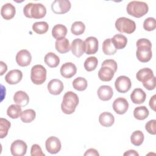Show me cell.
<instances>
[{"label": "cell", "mask_w": 156, "mask_h": 156, "mask_svg": "<svg viewBox=\"0 0 156 156\" xmlns=\"http://www.w3.org/2000/svg\"><path fill=\"white\" fill-rule=\"evenodd\" d=\"M99 122L102 126L109 127L113 124L115 122V118L111 113L104 112L99 115Z\"/></svg>", "instance_id": "obj_24"}, {"label": "cell", "mask_w": 156, "mask_h": 156, "mask_svg": "<svg viewBox=\"0 0 156 156\" xmlns=\"http://www.w3.org/2000/svg\"><path fill=\"white\" fill-rule=\"evenodd\" d=\"M107 66L108 67H110L112 69H113L114 70L115 72H116L117 71V68H118V65H117V63L116 62L115 60H113V59H107L104 60L102 63L101 64V66Z\"/></svg>", "instance_id": "obj_42"}, {"label": "cell", "mask_w": 156, "mask_h": 156, "mask_svg": "<svg viewBox=\"0 0 156 156\" xmlns=\"http://www.w3.org/2000/svg\"><path fill=\"white\" fill-rule=\"evenodd\" d=\"M124 155H129V156H138V153L135 150H129L127 152L124 153Z\"/></svg>", "instance_id": "obj_47"}, {"label": "cell", "mask_w": 156, "mask_h": 156, "mask_svg": "<svg viewBox=\"0 0 156 156\" xmlns=\"http://www.w3.org/2000/svg\"><path fill=\"white\" fill-rule=\"evenodd\" d=\"M78 96L73 91H67L63 97L61 104L62 112L66 115H70L74 112L76 107L79 104Z\"/></svg>", "instance_id": "obj_2"}, {"label": "cell", "mask_w": 156, "mask_h": 156, "mask_svg": "<svg viewBox=\"0 0 156 156\" xmlns=\"http://www.w3.org/2000/svg\"><path fill=\"white\" fill-rule=\"evenodd\" d=\"M0 64H1V73H0V75L2 76L7 71V66L2 61L0 62Z\"/></svg>", "instance_id": "obj_46"}, {"label": "cell", "mask_w": 156, "mask_h": 156, "mask_svg": "<svg viewBox=\"0 0 156 156\" xmlns=\"http://www.w3.org/2000/svg\"><path fill=\"white\" fill-rule=\"evenodd\" d=\"M111 41L116 49H124L127 43V39L122 34H116L111 38Z\"/></svg>", "instance_id": "obj_26"}, {"label": "cell", "mask_w": 156, "mask_h": 156, "mask_svg": "<svg viewBox=\"0 0 156 156\" xmlns=\"http://www.w3.org/2000/svg\"><path fill=\"white\" fill-rule=\"evenodd\" d=\"M22 113L21 107L18 104H12L7 110V115L12 119L18 118Z\"/></svg>", "instance_id": "obj_30"}, {"label": "cell", "mask_w": 156, "mask_h": 156, "mask_svg": "<svg viewBox=\"0 0 156 156\" xmlns=\"http://www.w3.org/2000/svg\"><path fill=\"white\" fill-rule=\"evenodd\" d=\"M85 30V26L82 21H75L71 26V31L75 35L82 34Z\"/></svg>", "instance_id": "obj_38"}, {"label": "cell", "mask_w": 156, "mask_h": 156, "mask_svg": "<svg viewBox=\"0 0 156 156\" xmlns=\"http://www.w3.org/2000/svg\"><path fill=\"white\" fill-rule=\"evenodd\" d=\"M71 50L73 54L76 57H81L85 52V42L80 38L74 39L71 43Z\"/></svg>", "instance_id": "obj_13"}, {"label": "cell", "mask_w": 156, "mask_h": 156, "mask_svg": "<svg viewBox=\"0 0 156 156\" xmlns=\"http://www.w3.org/2000/svg\"><path fill=\"white\" fill-rule=\"evenodd\" d=\"M85 156L87 155H91V156H99V154L98 153V151L93 148H90L88 149L84 154Z\"/></svg>", "instance_id": "obj_44"}, {"label": "cell", "mask_w": 156, "mask_h": 156, "mask_svg": "<svg viewBox=\"0 0 156 156\" xmlns=\"http://www.w3.org/2000/svg\"><path fill=\"white\" fill-rule=\"evenodd\" d=\"M85 44V52L88 55L94 54L97 52L99 48V42L94 37H89L84 41Z\"/></svg>", "instance_id": "obj_15"}, {"label": "cell", "mask_w": 156, "mask_h": 156, "mask_svg": "<svg viewBox=\"0 0 156 156\" xmlns=\"http://www.w3.org/2000/svg\"><path fill=\"white\" fill-rule=\"evenodd\" d=\"M143 28L147 31H152L156 28V21L155 18L149 17L143 23Z\"/></svg>", "instance_id": "obj_39"}, {"label": "cell", "mask_w": 156, "mask_h": 156, "mask_svg": "<svg viewBox=\"0 0 156 156\" xmlns=\"http://www.w3.org/2000/svg\"><path fill=\"white\" fill-rule=\"evenodd\" d=\"M15 13V7L11 3H6L4 4L1 9V15L2 17L6 20H10L13 18Z\"/></svg>", "instance_id": "obj_19"}, {"label": "cell", "mask_w": 156, "mask_h": 156, "mask_svg": "<svg viewBox=\"0 0 156 156\" xmlns=\"http://www.w3.org/2000/svg\"><path fill=\"white\" fill-rule=\"evenodd\" d=\"M98 65V60L96 57L91 56L88 57L83 64L84 68L87 71H92L94 70Z\"/></svg>", "instance_id": "obj_36"}, {"label": "cell", "mask_w": 156, "mask_h": 156, "mask_svg": "<svg viewBox=\"0 0 156 156\" xmlns=\"http://www.w3.org/2000/svg\"><path fill=\"white\" fill-rule=\"evenodd\" d=\"M31 156H44L45 154L43 152L41 147L37 144H34L32 146L30 149Z\"/></svg>", "instance_id": "obj_41"}, {"label": "cell", "mask_w": 156, "mask_h": 156, "mask_svg": "<svg viewBox=\"0 0 156 156\" xmlns=\"http://www.w3.org/2000/svg\"><path fill=\"white\" fill-rule=\"evenodd\" d=\"M132 83L130 79L126 76H119L115 82L116 90L121 93H125L129 91L131 88Z\"/></svg>", "instance_id": "obj_8"}, {"label": "cell", "mask_w": 156, "mask_h": 156, "mask_svg": "<svg viewBox=\"0 0 156 156\" xmlns=\"http://www.w3.org/2000/svg\"><path fill=\"white\" fill-rule=\"evenodd\" d=\"M144 87L148 90H152L155 88V77L154 76L149 81L143 83Z\"/></svg>", "instance_id": "obj_43"}, {"label": "cell", "mask_w": 156, "mask_h": 156, "mask_svg": "<svg viewBox=\"0 0 156 156\" xmlns=\"http://www.w3.org/2000/svg\"><path fill=\"white\" fill-rule=\"evenodd\" d=\"M155 97H156V95L154 94V95L150 99L149 103L150 107H151L154 111L155 110Z\"/></svg>", "instance_id": "obj_45"}, {"label": "cell", "mask_w": 156, "mask_h": 156, "mask_svg": "<svg viewBox=\"0 0 156 156\" xmlns=\"http://www.w3.org/2000/svg\"><path fill=\"white\" fill-rule=\"evenodd\" d=\"M27 146L26 143L21 140L13 141L10 146L11 154L13 156H23L26 154Z\"/></svg>", "instance_id": "obj_9"}, {"label": "cell", "mask_w": 156, "mask_h": 156, "mask_svg": "<svg viewBox=\"0 0 156 156\" xmlns=\"http://www.w3.org/2000/svg\"><path fill=\"white\" fill-rule=\"evenodd\" d=\"M112 107L117 114L123 115L129 108V102L124 98H118L113 101Z\"/></svg>", "instance_id": "obj_12"}, {"label": "cell", "mask_w": 156, "mask_h": 156, "mask_svg": "<svg viewBox=\"0 0 156 156\" xmlns=\"http://www.w3.org/2000/svg\"><path fill=\"white\" fill-rule=\"evenodd\" d=\"M71 4L68 0H55L51 5V9L56 14H64L69 11Z\"/></svg>", "instance_id": "obj_7"}, {"label": "cell", "mask_w": 156, "mask_h": 156, "mask_svg": "<svg viewBox=\"0 0 156 156\" xmlns=\"http://www.w3.org/2000/svg\"><path fill=\"white\" fill-rule=\"evenodd\" d=\"M49 29L48 24L45 21L35 22L32 25L33 30L38 34H43L48 32Z\"/></svg>", "instance_id": "obj_34"}, {"label": "cell", "mask_w": 156, "mask_h": 156, "mask_svg": "<svg viewBox=\"0 0 156 156\" xmlns=\"http://www.w3.org/2000/svg\"><path fill=\"white\" fill-rule=\"evenodd\" d=\"M116 49L113 44L111 38L105 39L102 43V51L105 55H114L116 52Z\"/></svg>", "instance_id": "obj_31"}, {"label": "cell", "mask_w": 156, "mask_h": 156, "mask_svg": "<svg viewBox=\"0 0 156 156\" xmlns=\"http://www.w3.org/2000/svg\"><path fill=\"white\" fill-rule=\"evenodd\" d=\"M23 13L26 17L40 19L45 16L46 9L41 3H28L23 8Z\"/></svg>", "instance_id": "obj_3"}, {"label": "cell", "mask_w": 156, "mask_h": 156, "mask_svg": "<svg viewBox=\"0 0 156 156\" xmlns=\"http://www.w3.org/2000/svg\"><path fill=\"white\" fill-rule=\"evenodd\" d=\"M56 50L60 54H65L71 50L69 40L66 38L56 40L55 43Z\"/></svg>", "instance_id": "obj_27"}, {"label": "cell", "mask_w": 156, "mask_h": 156, "mask_svg": "<svg viewBox=\"0 0 156 156\" xmlns=\"http://www.w3.org/2000/svg\"><path fill=\"white\" fill-rule=\"evenodd\" d=\"M67 28L63 24L55 25L52 30V35L57 40L65 38L67 34Z\"/></svg>", "instance_id": "obj_25"}, {"label": "cell", "mask_w": 156, "mask_h": 156, "mask_svg": "<svg viewBox=\"0 0 156 156\" xmlns=\"http://www.w3.org/2000/svg\"><path fill=\"white\" fill-rule=\"evenodd\" d=\"M44 63L50 68H55L60 63L59 57L54 52H48L44 56Z\"/></svg>", "instance_id": "obj_28"}, {"label": "cell", "mask_w": 156, "mask_h": 156, "mask_svg": "<svg viewBox=\"0 0 156 156\" xmlns=\"http://www.w3.org/2000/svg\"><path fill=\"white\" fill-rule=\"evenodd\" d=\"M23 78V73L19 69L10 71L5 76V82L10 85H15L19 83Z\"/></svg>", "instance_id": "obj_17"}, {"label": "cell", "mask_w": 156, "mask_h": 156, "mask_svg": "<svg viewBox=\"0 0 156 156\" xmlns=\"http://www.w3.org/2000/svg\"><path fill=\"white\" fill-rule=\"evenodd\" d=\"M13 101L15 104L21 107H25L29 102V97L26 92L23 91H18L13 96Z\"/></svg>", "instance_id": "obj_23"}, {"label": "cell", "mask_w": 156, "mask_h": 156, "mask_svg": "<svg viewBox=\"0 0 156 156\" xmlns=\"http://www.w3.org/2000/svg\"><path fill=\"white\" fill-rule=\"evenodd\" d=\"M126 10L129 15L135 18H140L148 12L149 7L144 2L132 1L127 4Z\"/></svg>", "instance_id": "obj_4"}, {"label": "cell", "mask_w": 156, "mask_h": 156, "mask_svg": "<svg viewBox=\"0 0 156 156\" xmlns=\"http://www.w3.org/2000/svg\"><path fill=\"white\" fill-rule=\"evenodd\" d=\"M146 98V93L141 88H135L130 94V99L133 104H141L143 103Z\"/></svg>", "instance_id": "obj_21"}, {"label": "cell", "mask_w": 156, "mask_h": 156, "mask_svg": "<svg viewBox=\"0 0 156 156\" xmlns=\"http://www.w3.org/2000/svg\"><path fill=\"white\" fill-rule=\"evenodd\" d=\"M45 146L47 151L51 154L58 153L62 147L60 140L56 136L49 137L45 143Z\"/></svg>", "instance_id": "obj_10"}, {"label": "cell", "mask_w": 156, "mask_h": 156, "mask_svg": "<svg viewBox=\"0 0 156 156\" xmlns=\"http://www.w3.org/2000/svg\"><path fill=\"white\" fill-rule=\"evenodd\" d=\"M17 64L22 67L29 65L32 61V55L27 49H22L18 52L15 58Z\"/></svg>", "instance_id": "obj_11"}, {"label": "cell", "mask_w": 156, "mask_h": 156, "mask_svg": "<svg viewBox=\"0 0 156 156\" xmlns=\"http://www.w3.org/2000/svg\"><path fill=\"white\" fill-rule=\"evenodd\" d=\"M115 73L114 70L110 67L107 66H101L98 71V77L102 81L108 82L113 79Z\"/></svg>", "instance_id": "obj_20"}, {"label": "cell", "mask_w": 156, "mask_h": 156, "mask_svg": "<svg viewBox=\"0 0 156 156\" xmlns=\"http://www.w3.org/2000/svg\"><path fill=\"white\" fill-rule=\"evenodd\" d=\"M64 86L63 82L57 79L51 80L48 83V90L51 94L58 95L63 90Z\"/></svg>", "instance_id": "obj_16"}, {"label": "cell", "mask_w": 156, "mask_h": 156, "mask_svg": "<svg viewBox=\"0 0 156 156\" xmlns=\"http://www.w3.org/2000/svg\"><path fill=\"white\" fill-rule=\"evenodd\" d=\"M60 72L64 78L70 79L76 74L77 68L74 63L71 62H66L62 65Z\"/></svg>", "instance_id": "obj_14"}, {"label": "cell", "mask_w": 156, "mask_h": 156, "mask_svg": "<svg viewBox=\"0 0 156 156\" xmlns=\"http://www.w3.org/2000/svg\"><path fill=\"white\" fill-rule=\"evenodd\" d=\"M116 29L121 33L130 34L135 32L136 29V24L134 21L126 18L120 17L115 22Z\"/></svg>", "instance_id": "obj_5"}, {"label": "cell", "mask_w": 156, "mask_h": 156, "mask_svg": "<svg viewBox=\"0 0 156 156\" xmlns=\"http://www.w3.org/2000/svg\"><path fill=\"white\" fill-rule=\"evenodd\" d=\"M154 76L152 70L149 68H144L140 69L136 74V79L143 83L149 81Z\"/></svg>", "instance_id": "obj_22"}, {"label": "cell", "mask_w": 156, "mask_h": 156, "mask_svg": "<svg viewBox=\"0 0 156 156\" xmlns=\"http://www.w3.org/2000/svg\"><path fill=\"white\" fill-rule=\"evenodd\" d=\"M137 50L136 56L138 60L143 63L149 62L152 57V44L151 42L146 38L138 39L136 43Z\"/></svg>", "instance_id": "obj_1"}, {"label": "cell", "mask_w": 156, "mask_h": 156, "mask_svg": "<svg viewBox=\"0 0 156 156\" xmlns=\"http://www.w3.org/2000/svg\"><path fill=\"white\" fill-rule=\"evenodd\" d=\"M97 94L101 100L107 101L111 99L113 94V91L111 87L108 85H102L98 88Z\"/></svg>", "instance_id": "obj_18"}, {"label": "cell", "mask_w": 156, "mask_h": 156, "mask_svg": "<svg viewBox=\"0 0 156 156\" xmlns=\"http://www.w3.org/2000/svg\"><path fill=\"white\" fill-rule=\"evenodd\" d=\"M88 83L87 80L82 77H78L76 78L73 82V88L79 91H82L86 90L87 88Z\"/></svg>", "instance_id": "obj_33"}, {"label": "cell", "mask_w": 156, "mask_h": 156, "mask_svg": "<svg viewBox=\"0 0 156 156\" xmlns=\"http://www.w3.org/2000/svg\"><path fill=\"white\" fill-rule=\"evenodd\" d=\"M149 112L145 106L136 107L133 110V116L138 120H144L149 116Z\"/></svg>", "instance_id": "obj_29"}, {"label": "cell", "mask_w": 156, "mask_h": 156, "mask_svg": "<svg viewBox=\"0 0 156 156\" xmlns=\"http://www.w3.org/2000/svg\"><path fill=\"white\" fill-rule=\"evenodd\" d=\"M155 124H156V120L155 119L150 120L146 124L145 129L149 133H150L151 135H155L156 134Z\"/></svg>", "instance_id": "obj_40"}, {"label": "cell", "mask_w": 156, "mask_h": 156, "mask_svg": "<svg viewBox=\"0 0 156 156\" xmlns=\"http://www.w3.org/2000/svg\"><path fill=\"white\" fill-rule=\"evenodd\" d=\"M36 116V113L33 109H27L22 112L20 116L21 120L25 123H29L34 121Z\"/></svg>", "instance_id": "obj_32"}, {"label": "cell", "mask_w": 156, "mask_h": 156, "mask_svg": "<svg viewBox=\"0 0 156 156\" xmlns=\"http://www.w3.org/2000/svg\"><path fill=\"white\" fill-rule=\"evenodd\" d=\"M46 69L43 65H34L31 68L30 79L34 84L41 85L46 79Z\"/></svg>", "instance_id": "obj_6"}, {"label": "cell", "mask_w": 156, "mask_h": 156, "mask_svg": "<svg viewBox=\"0 0 156 156\" xmlns=\"http://www.w3.org/2000/svg\"><path fill=\"white\" fill-rule=\"evenodd\" d=\"M144 136L143 133L140 130H136L133 132L130 136L131 143L136 146L141 145L143 143Z\"/></svg>", "instance_id": "obj_35"}, {"label": "cell", "mask_w": 156, "mask_h": 156, "mask_svg": "<svg viewBox=\"0 0 156 156\" xmlns=\"http://www.w3.org/2000/svg\"><path fill=\"white\" fill-rule=\"evenodd\" d=\"M10 122L6 119L0 118V138H4L5 137L9 132V129L10 128Z\"/></svg>", "instance_id": "obj_37"}]
</instances>
